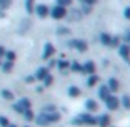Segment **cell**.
Listing matches in <instances>:
<instances>
[{
    "label": "cell",
    "mask_w": 130,
    "mask_h": 127,
    "mask_svg": "<svg viewBox=\"0 0 130 127\" xmlns=\"http://www.w3.org/2000/svg\"><path fill=\"white\" fill-rule=\"evenodd\" d=\"M120 54H122V57L125 59L127 62H130V49L127 45H122V47H120Z\"/></svg>",
    "instance_id": "obj_5"
},
{
    "label": "cell",
    "mask_w": 130,
    "mask_h": 127,
    "mask_svg": "<svg viewBox=\"0 0 130 127\" xmlns=\"http://www.w3.org/2000/svg\"><path fill=\"white\" fill-rule=\"evenodd\" d=\"M108 89H110V90H119V82L115 80V79H110V82H108Z\"/></svg>",
    "instance_id": "obj_13"
},
{
    "label": "cell",
    "mask_w": 130,
    "mask_h": 127,
    "mask_svg": "<svg viewBox=\"0 0 130 127\" xmlns=\"http://www.w3.org/2000/svg\"><path fill=\"white\" fill-rule=\"evenodd\" d=\"M105 100H107V107L110 109V110L112 109L115 110V109L119 107V99H117V97H107Z\"/></svg>",
    "instance_id": "obj_4"
},
{
    "label": "cell",
    "mask_w": 130,
    "mask_h": 127,
    "mask_svg": "<svg viewBox=\"0 0 130 127\" xmlns=\"http://www.w3.org/2000/svg\"><path fill=\"white\" fill-rule=\"evenodd\" d=\"M5 54V50H4V47H0V55H4Z\"/></svg>",
    "instance_id": "obj_28"
},
{
    "label": "cell",
    "mask_w": 130,
    "mask_h": 127,
    "mask_svg": "<svg viewBox=\"0 0 130 127\" xmlns=\"http://www.w3.org/2000/svg\"><path fill=\"white\" fill-rule=\"evenodd\" d=\"M125 17H128V19H130V8H127V10H125Z\"/></svg>",
    "instance_id": "obj_26"
},
{
    "label": "cell",
    "mask_w": 130,
    "mask_h": 127,
    "mask_svg": "<svg viewBox=\"0 0 130 127\" xmlns=\"http://www.w3.org/2000/svg\"><path fill=\"white\" fill-rule=\"evenodd\" d=\"M85 107H87V110L90 112H95L97 109H99V105H97L95 100H87V104H85Z\"/></svg>",
    "instance_id": "obj_6"
},
{
    "label": "cell",
    "mask_w": 130,
    "mask_h": 127,
    "mask_svg": "<svg viewBox=\"0 0 130 127\" xmlns=\"http://www.w3.org/2000/svg\"><path fill=\"white\" fill-rule=\"evenodd\" d=\"M122 102H123V107H125V109H130V97H123V99H122Z\"/></svg>",
    "instance_id": "obj_17"
},
{
    "label": "cell",
    "mask_w": 130,
    "mask_h": 127,
    "mask_svg": "<svg viewBox=\"0 0 130 127\" xmlns=\"http://www.w3.org/2000/svg\"><path fill=\"white\" fill-rule=\"evenodd\" d=\"M4 95L8 97V99H12V94H10V92H4Z\"/></svg>",
    "instance_id": "obj_25"
},
{
    "label": "cell",
    "mask_w": 130,
    "mask_h": 127,
    "mask_svg": "<svg viewBox=\"0 0 130 127\" xmlns=\"http://www.w3.org/2000/svg\"><path fill=\"white\" fill-rule=\"evenodd\" d=\"M12 65H13V62H8V64H5V65H4V69H5V70H10Z\"/></svg>",
    "instance_id": "obj_22"
},
{
    "label": "cell",
    "mask_w": 130,
    "mask_h": 127,
    "mask_svg": "<svg viewBox=\"0 0 130 127\" xmlns=\"http://www.w3.org/2000/svg\"><path fill=\"white\" fill-rule=\"evenodd\" d=\"M70 4V0H58V5H62V7H63V5H69Z\"/></svg>",
    "instance_id": "obj_21"
},
{
    "label": "cell",
    "mask_w": 130,
    "mask_h": 127,
    "mask_svg": "<svg viewBox=\"0 0 130 127\" xmlns=\"http://www.w3.org/2000/svg\"><path fill=\"white\" fill-rule=\"evenodd\" d=\"M95 122H97V120L93 119L90 114H82L80 119H77V120H75V124H88V125H93Z\"/></svg>",
    "instance_id": "obj_1"
},
{
    "label": "cell",
    "mask_w": 130,
    "mask_h": 127,
    "mask_svg": "<svg viewBox=\"0 0 130 127\" xmlns=\"http://www.w3.org/2000/svg\"><path fill=\"white\" fill-rule=\"evenodd\" d=\"M84 2H88V4H95L97 0H84Z\"/></svg>",
    "instance_id": "obj_27"
},
{
    "label": "cell",
    "mask_w": 130,
    "mask_h": 127,
    "mask_svg": "<svg viewBox=\"0 0 130 127\" xmlns=\"http://www.w3.org/2000/svg\"><path fill=\"white\" fill-rule=\"evenodd\" d=\"M7 57H8V62L15 60V54H12V52H8V54H7Z\"/></svg>",
    "instance_id": "obj_20"
},
{
    "label": "cell",
    "mask_w": 130,
    "mask_h": 127,
    "mask_svg": "<svg viewBox=\"0 0 130 127\" xmlns=\"http://www.w3.org/2000/svg\"><path fill=\"white\" fill-rule=\"evenodd\" d=\"M97 124H99L100 127H108V124H110V116L102 114V116L99 117V120H97Z\"/></svg>",
    "instance_id": "obj_3"
},
{
    "label": "cell",
    "mask_w": 130,
    "mask_h": 127,
    "mask_svg": "<svg viewBox=\"0 0 130 127\" xmlns=\"http://www.w3.org/2000/svg\"><path fill=\"white\" fill-rule=\"evenodd\" d=\"M95 82H97V77L93 75V77H90V80H88V85H93Z\"/></svg>",
    "instance_id": "obj_23"
},
{
    "label": "cell",
    "mask_w": 130,
    "mask_h": 127,
    "mask_svg": "<svg viewBox=\"0 0 130 127\" xmlns=\"http://www.w3.org/2000/svg\"><path fill=\"white\" fill-rule=\"evenodd\" d=\"M65 13H67V10H65V7H62V5H57V7L52 10V17H54V19H63Z\"/></svg>",
    "instance_id": "obj_2"
},
{
    "label": "cell",
    "mask_w": 130,
    "mask_h": 127,
    "mask_svg": "<svg viewBox=\"0 0 130 127\" xmlns=\"http://www.w3.org/2000/svg\"><path fill=\"white\" fill-rule=\"evenodd\" d=\"M47 75H48V72H47V69H40V70L37 72V77H38V79H45Z\"/></svg>",
    "instance_id": "obj_15"
},
{
    "label": "cell",
    "mask_w": 130,
    "mask_h": 127,
    "mask_svg": "<svg viewBox=\"0 0 130 127\" xmlns=\"http://www.w3.org/2000/svg\"><path fill=\"white\" fill-rule=\"evenodd\" d=\"M108 92H110V89H108V87H100L99 89V95L102 97L103 100L107 99V97H110V95H108Z\"/></svg>",
    "instance_id": "obj_8"
},
{
    "label": "cell",
    "mask_w": 130,
    "mask_h": 127,
    "mask_svg": "<svg viewBox=\"0 0 130 127\" xmlns=\"http://www.w3.org/2000/svg\"><path fill=\"white\" fill-rule=\"evenodd\" d=\"M8 4H10V0H0V7H4V8L7 7Z\"/></svg>",
    "instance_id": "obj_19"
},
{
    "label": "cell",
    "mask_w": 130,
    "mask_h": 127,
    "mask_svg": "<svg viewBox=\"0 0 130 127\" xmlns=\"http://www.w3.org/2000/svg\"><path fill=\"white\" fill-rule=\"evenodd\" d=\"M27 10L28 12L34 10V0H27Z\"/></svg>",
    "instance_id": "obj_18"
},
{
    "label": "cell",
    "mask_w": 130,
    "mask_h": 127,
    "mask_svg": "<svg viewBox=\"0 0 130 127\" xmlns=\"http://www.w3.org/2000/svg\"><path fill=\"white\" fill-rule=\"evenodd\" d=\"M30 107V104H28V100H20V105H17V109H19V110H25V109H28Z\"/></svg>",
    "instance_id": "obj_12"
},
{
    "label": "cell",
    "mask_w": 130,
    "mask_h": 127,
    "mask_svg": "<svg viewBox=\"0 0 130 127\" xmlns=\"http://www.w3.org/2000/svg\"><path fill=\"white\" fill-rule=\"evenodd\" d=\"M72 69H73V70H80V65H78V64H73Z\"/></svg>",
    "instance_id": "obj_24"
},
{
    "label": "cell",
    "mask_w": 130,
    "mask_h": 127,
    "mask_svg": "<svg viewBox=\"0 0 130 127\" xmlns=\"http://www.w3.org/2000/svg\"><path fill=\"white\" fill-rule=\"evenodd\" d=\"M70 95H72V97H77V95H78V94H80V90H78V89H77V87H70Z\"/></svg>",
    "instance_id": "obj_16"
},
{
    "label": "cell",
    "mask_w": 130,
    "mask_h": 127,
    "mask_svg": "<svg viewBox=\"0 0 130 127\" xmlns=\"http://www.w3.org/2000/svg\"><path fill=\"white\" fill-rule=\"evenodd\" d=\"M84 70H85L87 74H93V70H95L93 62H87V64H85V67H84Z\"/></svg>",
    "instance_id": "obj_9"
},
{
    "label": "cell",
    "mask_w": 130,
    "mask_h": 127,
    "mask_svg": "<svg viewBox=\"0 0 130 127\" xmlns=\"http://www.w3.org/2000/svg\"><path fill=\"white\" fill-rule=\"evenodd\" d=\"M37 13L40 17H47V15H48V8H47L45 5H38V7H37Z\"/></svg>",
    "instance_id": "obj_7"
},
{
    "label": "cell",
    "mask_w": 130,
    "mask_h": 127,
    "mask_svg": "<svg viewBox=\"0 0 130 127\" xmlns=\"http://www.w3.org/2000/svg\"><path fill=\"white\" fill-rule=\"evenodd\" d=\"M52 54H54V47H52V45L48 44V45L45 47V54H43V57H50Z\"/></svg>",
    "instance_id": "obj_14"
},
{
    "label": "cell",
    "mask_w": 130,
    "mask_h": 127,
    "mask_svg": "<svg viewBox=\"0 0 130 127\" xmlns=\"http://www.w3.org/2000/svg\"><path fill=\"white\" fill-rule=\"evenodd\" d=\"M72 45L78 47V50H85V49H87V44H85V42H82V40H73V42H72Z\"/></svg>",
    "instance_id": "obj_10"
},
{
    "label": "cell",
    "mask_w": 130,
    "mask_h": 127,
    "mask_svg": "<svg viewBox=\"0 0 130 127\" xmlns=\"http://www.w3.org/2000/svg\"><path fill=\"white\" fill-rule=\"evenodd\" d=\"M127 40H128V42H130V34H127Z\"/></svg>",
    "instance_id": "obj_29"
},
{
    "label": "cell",
    "mask_w": 130,
    "mask_h": 127,
    "mask_svg": "<svg viewBox=\"0 0 130 127\" xmlns=\"http://www.w3.org/2000/svg\"><path fill=\"white\" fill-rule=\"evenodd\" d=\"M100 40H102L103 44H107V45H110V44H112V37L108 34H102V35H100Z\"/></svg>",
    "instance_id": "obj_11"
}]
</instances>
